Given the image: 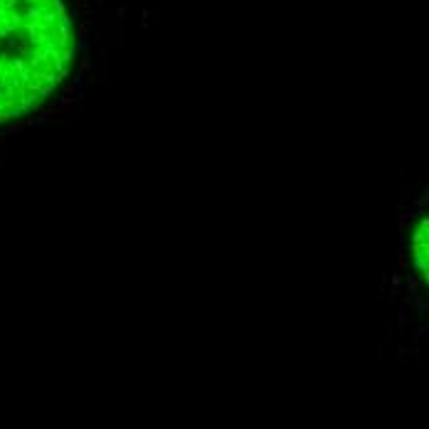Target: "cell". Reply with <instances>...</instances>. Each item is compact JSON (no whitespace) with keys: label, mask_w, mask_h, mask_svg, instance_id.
Returning a JSON list of instances; mask_svg holds the SVG:
<instances>
[{"label":"cell","mask_w":429,"mask_h":429,"mask_svg":"<svg viewBox=\"0 0 429 429\" xmlns=\"http://www.w3.org/2000/svg\"><path fill=\"white\" fill-rule=\"evenodd\" d=\"M94 25V0H0V141L79 99Z\"/></svg>","instance_id":"6da1fadb"},{"label":"cell","mask_w":429,"mask_h":429,"mask_svg":"<svg viewBox=\"0 0 429 429\" xmlns=\"http://www.w3.org/2000/svg\"><path fill=\"white\" fill-rule=\"evenodd\" d=\"M385 343L399 363L429 360V163L402 185L395 252L382 284Z\"/></svg>","instance_id":"7a4b0ae2"}]
</instances>
